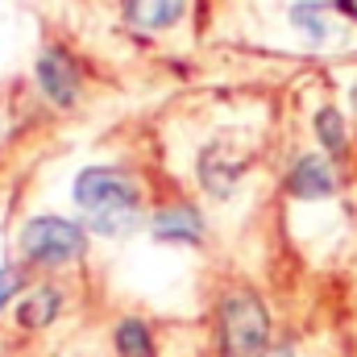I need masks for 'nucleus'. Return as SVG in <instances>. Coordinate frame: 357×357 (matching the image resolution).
I'll return each instance as SVG.
<instances>
[{
    "label": "nucleus",
    "mask_w": 357,
    "mask_h": 357,
    "mask_svg": "<svg viewBox=\"0 0 357 357\" xmlns=\"http://www.w3.org/2000/svg\"><path fill=\"white\" fill-rule=\"evenodd\" d=\"M316 133H320V142H324L333 154H345V150H349L345 121H341V112H337V108H320V112H316Z\"/></svg>",
    "instance_id": "1a4fd4ad"
},
{
    "label": "nucleus",
    "mask_w": 357,
    "mask_h": 357,
    "mask_svg": "<svg viewBox=\"0 0 357 357\" xmlns=\"http://www.w3.org/2000/svg\"><path fill=\"white\" fill-rule=\"evenodd\" d=\"M291 21H295V29H303V33L316 38V42L328 38V25H324V8H320V4H295V8H291Z\"/></svg>",
    "instance_id": "9b49d317"
},
{
    "label": "nucleus",
    "mask_w": 357,
    "mask_h": 357,
    "mask_svg": "<svg viewBox=\"0 0 357 357\" xmlns=\"http://www.w3.org/2000/svg\"><path fill=\"white\" fill-rule=\"evenodd\" d=\"M59 303H63V295L50 291V287H42V291H33V295L17 307V320H21L25 328H42V324H50V320L59 316Z\"/></svg>",
    "instance_id": "6e6552de"
},
{
    "label": "nucleus",
    "mask_w": 357,
    "mask_h": 357,
    "mask_svg": "<svg viewBox=\"0 0 357 357\" xmlns=\"http://www.w3.org/2000/svg\"><path fill=\"white\" fill-rule=\"evenodd\" d=\"M266 337H270V320H266V307L258 303V295H250V291L229 295L225 307H220L225 357H262Z\"/></svg>",
    "instance_id": "f03ea898"
},
{
    "label": "nucleus",
    "mask_w": 357,
    "mask_h": 357,
    "mask_svg": "<svg viewBox=\"0 0 357 357\" xmlns=\"http://www.w3.org/2000/svg\"><path fill=\"white\" fill-rule=\"evenodd\" d=\"M354 108H357V88H354Z\"/></svg>",
    "instance_id": "4468645a"
},
{
    "label": "nucleus",
    "mask_w": 357,
    "mask_h": 357,
    "mask_svg": "<svg viewBox=\"0 0 357 357\" xmlns=\"http://www.w3.org/2000/svg\"><path fill=\"white\" fill-rule=\"evenodd\" d=\"M116 349H121V357H154L146 324H137V320H125V324L116 328Z\"/></svg>",
    "instance_id": "9d476101"
},
{
    "label": "nucleus",
    "mask_w": 357,
    "mask_h": 357,
    "mask_svg": "<svg viewBox=\"0 0 357 357\" xmlns=\"http://www.w3.org/2000/svg\"><path fill=\"white\" fill-rule=\"evenodd\" d=\"M21 250L29 262H42V266H63L71 258L84 254V229L63 220V216H33L25 229H21Z\"/></svg>",
    "instance_id": "7ed1b4c3"
},
{
    "label": "nucleus",
    "mask_w": 357,
    "mask_h": 357,
    "mask_svg": "<svg viewBox=\"0 0 357 357\" xmlns=\"http://www.w3.org/2000/svg\"><path fill=\"white\" fill-rule=\"evenodd\" d=\"M125 17L137 29H167L183 17V0H125Z\"/></svg>",
    "instance_id": "0eeeda50"
},
{
    "label": "nucleus",
    "mask_w": 357,
    "mask_h": 357,
    "mask_svg": "<svg viewBox=\"0 0 357 357\" xmlns=\"http://www.w3.org/2000/svg\"><path fill=\"white\" fill-rule=\"evenodd\" d=\"M154 237L158 241H199L204 237V220H199V212L195 208H187V204H178V208H162L158 216H154Z\"/></svg>",
    "instance_id": "423d86ee"
},
{
    "label": "nucleus",
    "mask_w": 357,
    "mask_h": 357,
    "mask_svg": "<svg viewBox=\"0 0 357 357\" xmlns=\"http://www.w3.org/2000/svg\"><path fill=\"white\" fill-rule=\"evenodd\" d=\"M17 287H21V270L4 266V270H0V307H4V299H8Z\"/></svg>",
    "instance_id": "f8f14e48"
},
{
    "label": "nucleus",
    "mask_w": 357,
    "mask_h": 357,
    "mask_svg": "<svg viewBox=\"0 0 357 357\" xmlns=\"http://www.w3.org/2000/svg\"><path fill=\"white\" fill-rule=\"evenodd\" d=\"M75 204L88 216V229L100 237H121L137 225V187L112 167H88L75 178Z\"/></svg>",
    "instance_id": "f257e3e1"
},
{
    "label": "nucleus",
    "mask_w": 357,
    "mask_h": 357,
    "mask_svg": "<svg viewBox=\"0 0 357 357\" xmlns=\"http://www.w3.org/2000/svg\"><path fill=\"white\" fill-rule=\"evenodd\" d=\"M337 8H341V13H349V17L357 21V0H337Z\"/></svg>",
    "instance_id": "ddd939ff"
},
{
    "label": "nucleus",
    "mask_w": 357,
    "mask_h": 357,
    "mask_svg": "<svg viewBox=\"0 0 357 357\" xmlns=\"http://www.w3.org/2000/svg\"><path fill=\"white\" fill-rule=\"evenodd\" d=\"M38 84H42V91H46L59 108H71V104H75V88H79V71H75V63H71L59 46H50V50H42V59H38Z\"/></svg>",
    "instance_id": "20e7f679"
},
{
    "label": "nucleus",
    "mask_w": 357,
    "mask_h": 357,
    "mask_svg": "<svg viewBox=\"0 0 357 357\" xmlns=\"http://www.w3.org/2000/svg\"><path fill=\"white\" fill-rule=\"evenodd\" d=\"M291 191L299 195V199H324V195H333L337 191V175H333V167L324 162V158H299L295 162V171H291Z\"/></svg>",
    "instance_id": "39448f33"
}]
</instances>
